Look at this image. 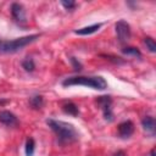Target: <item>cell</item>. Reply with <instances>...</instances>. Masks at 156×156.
Wrapping results in <instances>:
<instances>
[{
    "label": "cell",
    "mask_w": 156,
    "mask_h": 156,
    "mask_svg": "<svg viewBox=\"0 0 156 156\" xmlns=\"http://www.w3.org/2000/svg\"><path fill=\"white\" fill-rule=\"evenodd\" d=\"M100 27H101V23H95V24H91V26H88V27H84V28L77 29L74 33H76V34H78V35H88V34L95 33Z\"/></svg>",
    "instance_id": "obj_10"
},
{
    "label": "cell",
    "mask_w": 156,
    "mask_h": 156,
    "mask_svg": "<svg viewBox=\"0 0 156 156\" xmlns=\"http://www.w3.org/2000/svg\"><path fill=\"white\" fill-rule=\"evenodd\" d=\"M61 4L63 5V7H65L66 10H71V9H73V7L76 6V2H74V1H72V0H68V1L62 0V1H61Z\"/></svg>",
    "instance_id": "obj_17"
},
{
    "label": "cell",
    "mask_w": 156,
    "mask_h": 156,
    "mask_svg": "<svg viewBox=\"0 0 156 156\" xmlns=\"http://www.w3.org/2000/svg\"><path fill=\"white\" fill-rule=\"evenodd\" d=\"M115 28H116V33H117V37H118L121 43H126V41L129 40V38H130V27L126 21L121 20V21L116 22Z\"/></svg>",
    "instance_id": "obj_4"
},
{
    "label": "cell",
    "mask_w": 156,
    "mask_h": 156,
    "mask_svg": "<svg viewBox=\"0 0 156 156\" xmlns=\"http://www.w3.org/2000/svg\"><path fill=\"white\" fill-rule=\"evenodd\" d=\"M37 38H38V35L34 34V35H27V37H22V38H16L13 40H1L0 39V52H4V54L16 52V51L21 50L22 48H24L26 45L33 43Z\"/></svg>",
    "instance_id": "obj_3"
},
{
    "label": "cell",
    "mask_w": 156,
    "mask_h": 156,
    "mask_svg": "<svg viewBox=\"0 0 156 156\" xmlns=\"http://www.w3.org/2000/svg\"><path fill=\"white\" fill-rule=\"evenodd\" d=\"M113 156H126V154H124L123 151H117V152H116Z\"/></svg>",
    "instance_id": "obj_19"
},
{
    "label": "cell",
    "mask_w": 156,
    "mask_h": 156,
    "mask_svg": "<svg viewBox=\"0 0 156 156\" xmlns=\"http://www.w3.org/2000/svg\"><path fill=\"white\" fill-rule=\"evenodd\" d=\"M134 132V124L130 121H124L118 126V134L121 138H129Z\"/></svg>",
    "instance_id": "obj_7"
},
{
    "label": "cell",
    "mask_w": 156,
    "mask_h": 156,
    "mask_svg": "<svg viewBox=\"0 0 156 156\" xmlns=\"http://www.w3.org/2000/svg\"><path fill=\"white\" fill-rule=\"evenodd\" d=\"M0 122L5 126H9V127L16 126L18 123L17 117L13 113H11L10 111H1L0 112Z\"/></svg>",
    "instance_id": "obj_8"
},
{
    "label": "cell",
    "mask_w": 156,
    "mask_h": 156,
    "mask_svg": "<svg viewBox=\"0 0 156 156\" xmlns=\"http://www.w3.org/2000/svg\"><path fill=\"white\" fill-rule=\"evenodd\" d=\"M71 61H72V63H73V66H74V69H77V71H79L80 69V67H82V65L74 58V57H71Z\"/></svg>",
    "instance_id": "obj_18"
},
{
    "label": "cell",
    "mask_w": 156,
    "mask_h": 156,
    "mask_svg": "<svg viewBox=\"0 0 156 156\" xmlns=\"http://www.w3.org/2000/svg\"><path fill=\"white\" fill-rule=\"evenodd\" d=\"M141 126L144 128V130L146 132V134L149 135H155V130H156V123H155V119L151 117V116H146L143 118L141 121Z\"/></svg>",
    "instance_id": "obj_9"
},
{
    "label": "cell",
    "mask_w": 156,
    "mask_h": 156,
    "mask_svg": "<svg viewBox=\"0 0 156 156\" xmlns=\"http://www.w3.org/2000/svg\"><path fill=\"white\" fill-rule=\"evenodd\" d=\"M11 13H12V17L13 20L20 23V24H24L26 23V13H24V9L21 4H17V2H13L11 5Z\"/></svg>",
    "instance_id": "obj_6"
},
{
    "label": "cell",
    "mask_w": 156,
    "mask_h": 156,
    "mask_svg": "<svg viewBox=\"0 0 156 156\" xmlns=\"http://www.w3.org/2000/svg\"><path fill=\"white\" fill-rule=\"evenodd\" d=\"M34 154V140L29 138L26 143V155L27 156H33Z\"/></svg>",
    "instance_id": "obj_14"
},
{
    "label": "cell",
    "mask_w": 156,
    "mask_h": 156,
    "mask_svg": "<svg viewBox=\"0 0 156 156\" xmlns=\"http://www.w3.org/2000/svg\"><path fill=\"white\" fill-rule=\"evenodd\" d=\"M46 123L56 133L60 144L72 143L78 139V133L72 124L62 121H56V119H48Z\"/></svg>",
    "instance_id": "obj_1"
},
{
    "label": "cell",
    "mask_w": 156,
    "mask_h": 156,
    "mask_svg": "<svg viewBox=\"0 0 156 156\" xmlns=\"http://www.w3.org/2000/svg\"><path fill=\"white\" fill-rule=\"evenodd\" d=\"M62 108H63V111L66 112V113H68V115H72V116H77L78 113H79V110H78V107L73 104V102H68V104H65L63 106H62Z\"/></svg>",
    "instance_id": "obj_11"
},
{
    "label": "cell",
    "mask_w": 156,
    "mask_h": 156,
    "mask_svg": "<svg viewBox=\"0 0 156 156\" xmlns=\"http://www.w3.org/2000/svg\"><path fill=\"white\" fill-rule=\"evenodd\" d=\"M22 66H23V68H24L27 72H32V71H34V68H35L33 60L29 58V57H27V58L22 62Z\"/></svg>",
    "instance_id": "obj_15"
},
{
    "label": "cell",
    "mask_w": 156,
    "mask_h": 156,
    "mask_svg": "<svg viewBox=\"0 0 156 156\" xmlns=\"http://www.w3.org/2000/svg\"><path fill=\"white\" fill-rule=\"evenodd\" d=\"M29 102H30L32 107H34V108H40V107L43 106V98H41L40 95H35V96L30 98Z\"/></svg>",
    "instance_id": "obj_13"
},
{
    "label": "cell",
    "mask_w": 156,
    "mask_h": 156,
    "mask_svg": "<svg viewBox=\"0 0 156 156\" xmlns=\"http://www.w3.org/2000/svg\"><path fill=\"white\" fill-rule=\"evenodd\" d=\"M122 52H123V54H126V55H129V56L138 57V58H140V57H141V52L139 51V49L133 48V46H128V48L122 49Z\"/></svg>",
    "instance_id": "obj_12"
},
{
    "label": "cell",
    "mask_w": 156,
    "mask_h": 156,
    "mask_svg": "<svg viewBox=\"0 0 156 156\" xmlns=\"http://www.w3.org/2000/svg\"><path fill=\"white\" fill-rule=\"evenodd\" d=\"M144 43H145L146 48H147L151 52H155V51H156V44H155V41H154V39H152V38L146 37V38L144 39Z\"/></svg>",
    "instance_id": "obj_16"
},
{
    "label": "cell",
    "mask_w": 156,
    "mask_h": 156,
    "mask_svg": "<svg viewBox=\"0 0 156 156\" xmlns=\"http://www.w3.org/2000/svg\"><path fill=\"white\" fill-rule=\"evenodd\" d=\"M96 102L101 106V108L104 111V117L107 121H112L113 119V115H112V111H111V98L107 96V95H104V96L98 98Z\"/></svg>",
    "instance_id": "obj_5"
},
{
    "label": "cell",
    "mask_w": 156,
    "mask_h": 156,
    "mask_svg": "<svg viewBox=\"0 0 156 156\" xmlns=\"http://www.w3.org/2000/svg\"><path fill=\"white\" fill-rule=\"evenodd\" d=\"M62 84L65 87L84 85V87H89V88H93V89H100V90H102L107 87V83L102 77H84V76L67 78L62 82Z\"/></svg>",
    "instance_id": "obj_2"
}]
</instances>
